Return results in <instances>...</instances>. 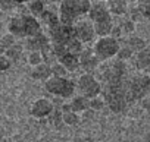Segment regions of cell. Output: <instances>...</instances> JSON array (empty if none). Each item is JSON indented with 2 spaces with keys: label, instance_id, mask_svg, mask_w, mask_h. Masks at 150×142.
Segmentation results:
<instances>
[{
  "label": "cell",
  "instance_id": "38",
  "mask_svg": "<svg viewBox=\"0 0 150 142\" xmlns=\"http://www.w3.org/2000/svg\"><path fill=\"white\" fill-rule=\"evenodd\" d=\"M46 2H47V3H60L62 0H46Z\"/></svg>",
  "mask_w": 150,
  "mask_h": 142
},
{
  "label": "cell",
  "instance_id": "36",
  "mask_svg": "<svg viewBox=\"0 0 150 142\" xmlns=\"http://www.w3.org/2000/svg\"><path fill=\"white\" fill-rule=\"evenodd\" d=\"M138 103H140V106H141V108H143V110H147V111L150 110V95L144 97V98H143V100H140Z\"/></svg>",
  "mask_w": 150,
  "mask_h": 142
},
{
  "label": "cell",
  "instance_id": "11",
  "mask_svg": "<svg viewBox=\"0 0 150 142\" xmlns=\"http://www.w3.org/2000/svg\"><path fill=\"white\" fill-rule=\"evenodd\" d=\"M80 59V67L84 70L86 73H94L97 67L100 66V60L96 57V54L93 53V48H84L81 51V54L78 56Z\"/></svg>",
  "mask_w": 150,
  "mask_h": 142
},
{
  "label": "cell",
  "instance_id": "6",
  "mask_svg": "<svg viewBox=\"0 0 150 142\" xmlns=\"http://www.w3.org/2000/svg\"><path fill=\"white\" fill-rule=\"evenodd\" d=\"M46 91L50 92L52 95L60 97V98H69L75 94V81L69 79V78H56V76H50L46 82H44Z\"/></svg>",
  "mask_w": 150,
  "mask_h": 142
},
{
  "label": "cell",
  "instance_id": "5",
  "mask_svg": "<svg viewBox=\"0 0 150 142\" xmlns=\"http://www.w3.org/2000/svg\"><path fill=\"white\" fill-rule=\"evenodd\" d=\"M150 95V76L144 73L129 75L128 85H127V101L128 104L143 100L144 97Z\"/></svg>",
  "mask_w": 150,
  "mask_h": 142
},
{
  "label": "cell",
  "instance_id": "40",
  "mask_svg": "<svg viewBox=\"0 0 150 142\" xmlns=\"http://www.w3.org/2000/svg\"><path fill=\"white\" fill-rule=\"evenodd\" d=\"M94 2H109V0H94Z\"/></svg>",
  "mask_w": 150,
  "mask_h": 142
},
{
  "label": "cell",
  "instance_id": "21",
  "mask_svg": "<svg viewBox=\"0 0 150 142\" xmlns=\"http://www.w3.org/2000/svg\"><path fill=\"white\" fill-rule=\"evenodd\" d=\"M22 51H24V47H22L21 44L15 43L12 47H9V48L5 51V56H6V57L11 60V63H16V62L21 59Z\"/></svg>",
  "mask_w": 150,
  "mask_h": 142
},
{
  "label": "cell",
  "instance_id": "4",
  "mask_svg": "<svg viewBox=\"0 0 150 142\" xmlns=\"http://www.w3.org/2000/svg\"><path fill=\"white\" fill-rule=\"evenodd\" d=\"M88 21L94 27V32L99 37H108L110 35V31L113 28V19L109 13L108 8L102 2L91 3V8L88 10Z\"/></svg>",
  "mask_w": 150,
  "mask_h": 142
},
{
  "label": "cell",
  "instance_id": "20",
  "mask_svg": "<svg viewBox=\"0 0 150 142\" xmlns=\"http://www.w3.org/2000/svg\"><path fill=\"white\" fill-rule=\"evenodd\" d=\"M124 45H127V47L135 54V53H138V51H141V50L146 48V41H144L143 38H140V37L132 35V37H128V38L125 40V44H124Z\"/></svg>",
  "mask_w": 150,
  "mask_h": 142
},
{
  "label": "cell",
  "instance_id": "35",
  "mask_svg": "<svg viewBox=\"0 0 150 142\" xmlns=\"http://www.w3.org/2000/svg\"><path fill=\"white\" fill-rule=\"evenodd\" d=\"M129 13H131V18H129V19H131V21H132L134 24H135L137 21H140V19H143L137 8H134V9H131V12H129Z\"/></svg>",
  "mask_w": 150,
  "mask_h": 142
},
{
  "label": "cell",
  "instance_id": "18",
  "mask_svg": "<svg viewBox=\"0 0 150 142\" xmlns=\"http://www.w3.org/2000/svg\"><path fill=\"white\" fill-rule=\"evenodd\" d=\"M71 106V110L75 111V113H84L87 110H90V100L83 97V95H77V97H74L72 101L69 103Z\"/></svg>",
  "mask_w": 150,
  "mask_h": 142
},
{
  "label": "cell",
  "instance_id": "32",
  "mask_svg": "<svg viewBox=\"0 0 150 142\" xmlns=\"http://www.w3.org/2000/svg\"><path fill=\"white\" fill-rule=\"evenodd\" d=\"M15 43H16V38H15L12 34H6L5 37H2V40H0V47H3L5 51H6V50H8L9 47H12Z\"/></svg>",
  "mask_w": 150,
  "mask_h": 142
},
{
  "label": "cell",
  "instance_id": "34",
  "mask_svg": "<svg viewBox=\"0 0 150 142\" xmlns=\"http://www.w3.org/2000/svg\"><path fill=\"white\" fill-rule=\"evenodd\" d=\"M11 60L5 56V54H2L0 56V72H5V70H8L9 67H11Z\"/></svg>",
  "mask_w": 150,
  "mask_h": 142
},
{
  "label": "cell",
  "instance_id": "25",
  "mask_svg": "<svg viewBox=\"0 0 150 142\" xmlns=\"http://www.w3.org/2000/svg\"><path fill=\"white\" fill-rule=\"evenodd\" d=\"M47 119H49V123L52 125V126H54L56 129H60L62 126H63V122H62V111H60V108H53V111L47 116Z\"/></svg>",
  "mask_w": 150,
  "mask_h": 142
},
{
  "label": "cell",
  "instance_id": "26",
  "mask_svg": "<svg viewBox=\"0 0 150 142\" xmlns=\"http://www.w3.org/2000/svg\"><path fill=\"white\" fill-rule=\"evenodd\" d=\"M65 47H66L68 53L75 54V56H80V54H81V51L84 50V44H83L81 41H78L77 38H72V40H71Z\"/></svg>",
  "mask_w": 150,
  "mask_h": 142
},
{
  "label": "cell",
  "instance_id": "9",
  "mask_svg": "<svg viewBox=\"0 0 150 142\" xmlns=\"http://www.w3.org/2000/svg\"><path fill=\"white\" fill-rule=\"evenodd\" d=\"M47 37H49L52 44H63V45H66L72 38H75L74 27L63 25V24L59 22V24L47 28Z\"/></svg>",
  "mask_w": 150,
  "mask_h": 142
},
{
  "label": "cell",
  "instance_id": "2",
  "mask_svg": "<svg viewBox=\"0 0 150 142\" xmlns=\"http://www.w3.org/2000/svg\"><path fill=\"white\" fill-rule=\"evenodd\" d=\"M91 0H62L59 3V21L63 25H74L88 13Z\"/></svg>",
  "mask_w": 150,
  "mask_h": 142
},
{
  "label": "cell",
  "instance_id": "22",
  "mask_svg": "<svg viewBox=\"0 0 150 142\" xmlns=\"http://www.w3.org/2000/svg\"><path fill=\"white\" fill-rule=\"evenodd\" d=\"M44 9H46L44 0H33V2H28V10H30V15H33L34 18H35V16H40V15L43 13Z\"/></svg>",
  "mask_w": 150,
  "mask_h": 142
},
{
  "label": "cell",
  "instance_id": "19",
  "mask_svg": "<svg viewBox=\"0 0 150 142\" xmlns=\"http://www.w3.org/2000/svg\"><path fill=\"white\" fill-rule=\"evenodd\" d=\"M38 18H40V21H41L47 28H50V27H53V25H56V24L60 22V21H59V15H57L54 10H52V9H44L43 13H41Z\"/></svg>",
  "mask_w": 150,
  "mask_h": 142
},
{
  "label": "cell",
  "instance_id": "7",
  "mask_svg": "<svg viewBox=\"0 0 150 142\" xmlns=\"http://www.w3.org/2000/svg\"><path fill=\"white\" fill-rule=\"evenodd\" d=\"M119 47H121V43L116 38H113L110 35L100 37L93 47V53L96 54V57L100 62H108L116 56Z\"/></svg>",
  "mask_w": 150,
  "mask_h": 142
},
{
  "label": "cell",
  "instance_id": "29",
  "mask_svg": "<svg viewBox=\"0 0 150 142\" xmlns=\"http://www.w3.org/2000/svg\"><path fill=\"white\" fill-rule=\"evenodd\" d=\"M118 27L121 28L122 35H128V34H132V32L135 31V24H134L131 19H125V21H122Z\"/></svg>",
  "mask_w": 150,
  "mask_h": 142
},
{
  "label": "cell",
  "instance_id": "8",
  "mask_svg": "<svg viewBox=\"0 0 150 142\" xmlns=\"http://www.w3.org/2000/svg\"><path fill=\"white\" fill-rule=\"evenodd\" d=\"M75 90L80 92V95H83L88 100H91L94 97H99L100 92H102L100 82L91 73H84L75 81Z\"/></svg>",
  "mask_w": 150,
  "mask_h": 142
},
{
  "label": "cell",
  "instance_id": "23",
  "mask_svg": "<svg viewBox=\"0 0 150 142\" xmlns=\"http://www.w3.org/2000/svg\"><path fill=\"white\" fill-rule=\"evenodd\" d=\"M40 53H41V57H43V63H46V64L52 66L53 63H56V62H57V59H56V56H54V53H53L52 44H47V45H46Z\"/></svg>",
  "mask_w": 150,
  "mask_h": 142
},
{
  "label": "cell",
  "instance_id": "15",
  "mask_svg": "<svg viewBox=\"0 0 150 142\" xmlns=\"http://www.w3.org/2000/svg\"><path fill=\"white\" fill-rule=\"evenodd\" d=\"M57 62L68 70V72H75L77 69H80V59H78V56L71 54V53L63 54L62 57L57 59Z\"/></svg>",
  "mask_w": 150,
  "mask_h": 142
},
{
  "label": "cell",
  "instance_id": "10",
  "mask_svg": "<svg viewBox=\"0 0 150 142\" xmlns=\"http://www.w3.org/2000/svg\"><path fill=\"white\" fill-rule=\"evenodd\" d=\"M72 27H74L75 38H77L78 41H81L83 44L91 43L94 40V37H96L94 27H93V24L88 19H80V21L75 22Z\"/></svg>",
  "mask_w": 150,
  "mask_h": 142
},
{
  "label": "cell",
  "instance_id": "39",
  "mask_svg": "<svg viewBox=\"0 0 150 142\" xmlns=\"http://www.w3.org/2000/svg\"><path fill=\"white\" fill-rule=\"evenodd\" d=\"M140 3H150V0H138Z\"/></svg>",
  "mask_w": 150,
  "mask_h": 142
},
{
  "label": "cell",
  "instance_id": "13",
  "mask_svg": "<svg viewBox=\"0 0 150 142\" xmlns=\"http://www.w3.org/2000/svg\"><path fill=\"white\" fill-rule=\"evenodd\" d=\"M47 44H50V40H49V37L44 32H41L38 35H34V37H30V38L25 40V48L28 51H41Z\"/></svg>",
  "mask_w": 150,
  "mask_h": 142
},
{
  "label": "cell",
  "instance_id": "27",
  "mask_svg": "<svg viewBox=\"0 0 150 142\" xmlns=\"http://www.w3.org/2000/svg\"><path fill=\"white\" fill-rule=\"evenodd\" d=\"M50 67H52V76H56V78H66L68 70H66L59 62L53 63Z\"/></svg>",
  "mask_w": 150,
  "mask_h": 142
},
{
  "label": "cell",
  "instance_id": "24",
  "mask_svg": "<svg viewBox=\"0 0 150 142\" xmlns=\"http://www.w3.org/2000/svg\"><path fill=\"white\" fill-rule=\"evenodd\" d=\"M62 122H63V125H66V126H75V125L80 123V116H78V113H75V111H72V110L63 111V113H62Z\"/></svg>",
  "mask_w": 150,
  "mask_h": 142
},
{
  "label": "cell",
  "instance_id": "33",
  "mask_svg": "<svg viewBox=\"0 0 150 142\" xmlns=\"http://www.w3.org/2000/svg\"><path fill=\"white\" fill-rule=\"evenodd\" d=\"M137 9L143 19H150V3H138Z\"/></svg>",
  "mask_w": 150,
  "mask_h": 142
},
{
  "label": "cell",
  "instance_id": "31",
  "mask_svg": "<svg viewBox=\"0 0 150 142\" xmlns=\"http://www.w3.org/2000/svg\"><path fill=\"white\" fill-rule=\"evenodd\" d=\"M105 106H106L105 104V100L100 95L90 100V110H93V111H100V110L105 108Z\"/></svg>",
  "mask_w": 150,
  "mask_h": 142
},
{
  "label": "cell",
  "instance_id": "37",
  "mask_svg": "<svg viewBox=\"0 0 150 142\" xmlns=\"http://www.w3.org/2000/svg\"><path fill=\"white\" fill-rule=\"evenodd\" d=\"M15 5H22V3H28V2H33V0H11Z\"/></svg>",
  "mask_w": 150,
  "mask_h": 142
},
{
  "label": "cell",
  "instance_id": "17",
  "mask_svg": "<svg viewBox=\"0 0 150 142\" xmlns=\"http://www.w3.org/2000/svg\"><path fill=\"white\" fill-rule=\"evenodd\" d=\"M52 76V67L46 63H41L35 67H33V72H31V78H34L35 81H47Z\"/></svg>",
  "mask_w": 150,
  "mask_h": 142
},
{
  "label": "cell",
  "instance_id": "3",
  "mask_svg": "<svg viewBox=\"0 0 150 142\" xmlns=\"http://www.w3.org/2000/svg\"><path fill=\"white\" fill-rule=\"evenodd\" d=\"M8 29L9 34H12L15 38H30L43 32L40 21H37V18H34L33 15L13 16L9 21Z\"/></svg>",
  "mask_w": 150,
  "mask_h": 142
},
{
  "label": "cell",
  "instance_id": "41",
  "mask_svg": "<svg viewBox=\"0 0 150 142\" xmlns=\"http://www.w3.org/2000/svg\"><path fill=\"white\" fill-rule=\"evenodd\" d=\"M149 76H150V75H149Z\"/></svg>",
  "mask_w": 150,
  "mask_h": 142
},
{
  "label": "cell",
  "instance_id": "14",
  "mask_svg": "<svg viewBox=\"0 0 150 142\" xmlns=\"http://www.w3.org/2000/svg\"><path fill=\"white\" fill-rule=\"evenodd\" d=\"M110 15L115 16H124L128 13V3L127 0H109L106 5Z\"/></svg>",
  "mask_w": 150,
  "mask_h": 142
},
{
  "label": "cell",
  "instance_id": "12",
  "mask_svg": "<svg viewBox=\"0 0 150 142\" xmlns=\"http://www.w3.org/2000/svg\"><path fill=\"white\" fill-rule=\"evenodd\" d=\"M54 108V104L47 98H38L31 106V116L35 119H44L47 117Z\"/></svg>",
  "mask_w": 150,
  "mask_h": 142
},
{
  "label": "cell",
  "instance_id": "28",
  "mask_svg": "<svg viewBox=\"0 0 150 142\" xmlns=\"http://www.w3.org/2000/svg\"><path fill=\"white\" fill-rule=\"evenodd\" d=\"M27 62H28V64L33 66V67L41 64V63H43L41 53H40V51H30V53H28V57H27Z\"/></svg>",
  "mask_w": 150,
  "mask_h": 142
},
{
  "label": "cell",
  "instance_id": "30",
  "mask_svg": "<svg viewBox=\"0 0 150 142\" xmlns=\"http://www.w3.org/2000/svg\"><path fill=\"white\" fill-rule=\"evenodd\" d=\"M134 56V53L127 47V45H121L119 47V50H118V53H116V59L118 60H122V62H127V60H129L131 57Z\"/></svg>",
  "mask_w": 150,
  "mask_h": 142
},
{
  "label": "cell",
  "instance_id": "16",
  "mask_svg": "<svg viewBox=\"0 0 150 142\" xmlns=\"http://www.w3.org/2000/svg\"><path fill=\"white\" fill-rule=\"evenodd\" d=\"M134 66L137 70H146L150 67V48H144L134 56Z\"/></svg>",
  "mask_w": 150,
  "mask_h": 142
},
{
  "label": "cell",
  "instance_id": "1",
  "mask_svg": "<svg viewBox=\"0 0 150 142\" xmlns=\"http://www.w3.org/2000/svg\"><path fill=\"white\" fill-rule=\"evenodd\" d=\"M99 82L102 87L100 97L105 100V104L113 113H122L128 107L127 101V85L129 79L128 64L122 60H112L102 67H97Z\"/></svg>",
  "mask_w": 150,
  "mask_h": 142
}]
</instances>
